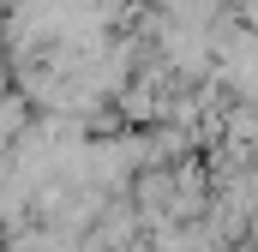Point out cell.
I'll list each match as a JSON object with an SVG mask.
<instances>
[{
	"mask_svg": "<svg viewBox=\"0 0 258 252\" xmlns=\"http://www.w3.org/2000/svg\"><path fill=\"white\" fill-rule=\"evenodd\" d=\"M24 120H30V102L24 96H0V144H12L24 132Z\"/></svg>",
	"mask_w": 258,
	"mask_h": 252,
	"instance_id": "6da1fadb",
	"label": "cell"
}]
</instances>
